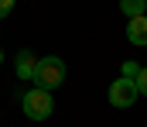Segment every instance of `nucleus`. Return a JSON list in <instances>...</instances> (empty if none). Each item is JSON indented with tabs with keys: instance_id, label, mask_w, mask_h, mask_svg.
<instances>
[{
	"instance_id": "f257e3e1",
	"label": "nucleus",
	"mask_w": 147,
	"mask_h": 127,
	"mask_svg": "<svg viewBox=\"0 0 147 127\" xmlns=\"http://www.w3.org/2000/svg\"><path fill=\"white\" fill-rule=\"evenodd\" d=\"M65 72H69L65 62L55 58V55H48V58H38V69H34V79H31V83H38L41 89L51 93V89H58V86L65 83Z\"/></svg>"
},
{
	"instance_id": "f03ea898",
	"label": "nucleus",
	"mask_w": 147,
	"mask_h": 127,
	"mask_svg": "<svg viewBox=\"0 0 147 127\" xmlns=\"http://www.w3.org/2000/svg\"><path fill=\"white\" fill-rule=\"evenodd\" d=\"M21 107H24V113H28L31 120H48L51 110H55V100H51L48 89L34 86V89H28V93L21 96Z\"/></svg>"
},
{
	"instance_id": "7ed1b4c3",
	"label": "nucleus",
	"mask_w": 147,
	"mask_h": 127,
	"mask_svg": "<svg viewBox=\"0 0 147 127\" xmlns=\"http://www.w3.org/2000/svg\"><path fill=\"white\" fill-rule=\"evenodd\" d=\"M137 96H140L137 86H134V79H127V76H120L116 83H110V103H113V107H120V110L134 107Z\"/></svg>"
},
{
	"instance_id": "20e7f679",
	"label": "nucleus",
	"mask_w": 147,
	"mask_h": 127,
	"mask_svg": "<svg viewBox=\"0 0 147 127\" xmlns=\"http://www.w3.org/2000/svg\"><path fill=\"white\" fill-rule=\"evenodd\" d=\"M127 41L137 45V48L147 45V14H140V17H127Z\"/></svg>"
},
{
	"instance_id": "39448f33",
	"label": "nucleus",
	"mask_w": 147,
	"mask_h": 127,
	"mask_svg": "<svg viewBox=\"0 0 147 127\" xmlns=\"http://www.w3.org/2000/svg\"><path fill=\"white\" fill-rule=\"evenodd\" d=\"M34 69H38V58L31 52H21L17 55V79H34Z\"/></svg>"
},
{
	"instance_id": "423d86ee",
	"label": "nucleus",
	"mask_w": 147,
	"mask_h": 127,
	"mask_svg": "<svg viewBox=\"0 0 147 127\" xmlns=\"http://www.w3.org/2000/svg\"><path fill=\"white\" fill-rule=\"evenodd\" d=\"M120 10L127 17H140V14H147V0H120Z\"/></svg>"
},
{
	"instance_id": "0eeeda50",
	"label": "nucleus",
	"mask_w": 147,
	"mask_h": 127,
	"mask_svg": "<svg viewBox=\"0 0 147 127\" xmlns=\"http://www.w3.org/2000/svg\"><path fill=\"white\" fill-rule=\"evenodd\" d=\"M134 86H137V93L147 96V69H137V76H134Z\"/></svg>"
},
{
	"instance_id": "6e6552de",
	"label": "nucleus",
	"mask_w": 147,
	"mask_h": 127,
	"mask_svg": "<svg viewBox=\"0 0 147 127\" xmlns=\"http://www.w3.org/2000/svg\"><path fill=\"white\" fill-rule=\"evenodd\" d=\"M10 10H14V0H0V17H7Z\"/></svg>"
},
{
	"instance_id": "1a4fd4ad",
	"label": "nucleus",
	"mask_w": 147,
	"mask_h": 127,
	"mask_svg": "<svg viewBox=\"0 0 147 127\" xmlns=\"http://www.w3.org/2000/svg\"><path fill=\"white\" fill-rule=\"evenodd\" d=\"M123 76H127V79H134V76H137V65H134V62H127V65H123Z\"/></svg>"
},
{
	"instance_id": "9d476101",
	"label": "nucleus",
	"mask_w": 147,
	"mask_h": 127,
	"mask_svg": "<svg viewBox=\"0 0 147 127\" xmlns=\"http://www.w3.org/2000/svg\"><path fill=\"white\" fill-rule=\"evenodd\" d=\"M0 62H3V52H0Z\"/></svg>"
}]
</instances>
